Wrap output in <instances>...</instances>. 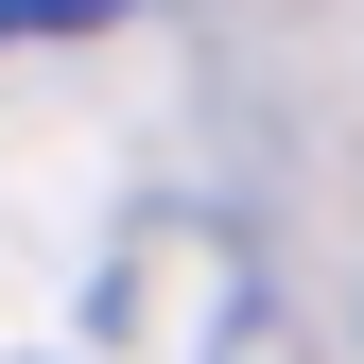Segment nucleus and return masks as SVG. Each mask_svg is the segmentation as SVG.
I'll return each instance as SVG.
<instances>
[{
  "mask_svg": "<svg viewBox=\"0 0 364 364\" xmlns=\"http://www.w3.org/2000/svg\"><path fill=\"white\" fill-rule=\"evenodd\" d=\"M122 0H0V53H35V35H105Z\"/></svg>",
  "mask_w": 364,
  "mask_h": 364,
  "instance_id": "obj_1",
  "label": "nucleus"
}]
</instances>
